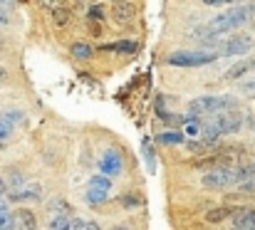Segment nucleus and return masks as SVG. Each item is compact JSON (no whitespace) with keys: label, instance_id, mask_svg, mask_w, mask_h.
<instances>
[{"label":"nucleus","instance_id":"f257e3e1","mask_svg":"<svg viewBox=\"0 0 255 230\" xmlns=\"http://www.w3.org/2000/svg\"><path fill=\"white\" fill-rule=\"evenodd\" d=\"M253 12H255L253 5H236V7H228V10L218 12L206 27L196 30V35L203 37V42H206V40H213V37H218V35H223V32H231V30H238L241 25H246V22L251 20Z\"/></svg>","mask_w":255,"mask_h":230},{"label":"nucleus","instance_id":"f03ea898","mask_svg":"<svg viewBox=\"0 0 255 230\" xmlns=\"http://www.w3.org/2000/svg\"><path fill=\"white\" fill-rule=\"evenodd\" d=\"M226 112H236V97H198L188 104V114L186 116H218V114H226Z\"/></svg>","mask_w":255,"mask_h":230},{"label":"nucleus","instance_id":"7ed1b4c3","mask_svg":"<svg viewBox=\"0 0 255 230\" xmlns=\"http://www.w3.org/2000/svg\"><path fill=\"white\" fill-rule=\"evenodd\" d=\"M241 126H243V116L238 112H226V114H218V116H211L203 121L201 139H221L226 134L241 131Z\"/></svg>","mask_w":255,"mask_h":230},{"label":"nucleus","instance_id":"20e7f679","mask_svg":"<svg viewBox=\"0 0 255 230\" xmlns=\"http://www.w3.org/2000/svg\"><path fill=\"white\" fill-rule=\"evenodd\" d=\"M218 60V52H206V50H176L166 57L169 67H206Z\"/></svg>","mask_w":255,"mask_h":230},{"label":"nucleus","instance_id":"39448f33","mask_svg":"<svg viewBox=\"0 0 255 230\" xmlns=\"http://www.w3.org/2000/svg\"><path fill=\"white\" fill-rule=\"evenodd\" d=\"M238 183H241L238 166H218V168H211L208 173L201 176V186L208 191H223V188L238 186Z\"/></svg>","mask_w":255,"mask_h":230},{"label":"nucleus","instance_id":"423d86ee","mask_svg":"<svg viewBox=\"0 0 255 230\" xmlns=\"http://www.w3.org/2000/svg\"><path fill=\"white\" fill-rule=\"evenodd\" d=\"M251 47H253V40H251L248 35H233V37L223 40L216 52H218V57H233V55H246V52H251Z\"/></svg>","mask_w":255,"mask_h":230},{"label":"nucleus","instance_id":"0eeeda50","mask_svg":"<svg viewBox=\"0 0 255 230\" xmlns=\"http://www.w3.org/2000/svg\"><path fill=\"white\" fill-rule=\"evenodd\" d=\"M7 198L12 203H37L42 198V188H40V183L30 181V183H22L17 188H10L7 191Z\"/></svg>","mask_w":255,"mask_h":230},{"label":"nucleus","instance_id":"6e6552de","mask_svg":"<svg viewBox=\"0 0 255 230\" xmlns=\"http://www.w3.org/2000/svg\"><path fill=\"white\" fill-rule=\"evenodd\" d=\"M122 168H124V161H122V153L117 151V149H107V151L102 153V158H99V171L104 173V176H117V173H122Z\"/></svg>","mask_w":255,"mask_h":230},{"label":"nucleus","instance_id":"1a4fd4ad","mask_svg":"<svg viewBox=\"0 0 255 230\" xmlns=\"http://www.w3.org/2000/svg\"><path fill=\"white\" fill-rule=\"evenodd\" d=\"M188 151L201 153V158H203V156L223 151V144H221V139H193V141H188Z\"/></svg>","mask_w":255,"mask_h":230},{"label":"nucleus","instance_id":"9d476101","mask_svg":"<svg viewBox=\"0 0 255 230\" xmlns=\"http://www.w3.org/2000/svg\"><path fill=\"white\" fill-rule=\"evenodd\" d=\"M241 211H243V208H233V206H218V208H213V211H208V213H206V223H211V226L226 223L228 218H236Z\"/></svg>","mask_w":255,"mask_h":230},{"label":"nucleus","instance_id":"9b49d317","mask_svg":"<svg viewBox=\"0 0 255 230\" xmlns=\"http://www.w3.org/2000/svg\"><path fill=\"white\" fill-rule=\"evenodd\" d=\"M45 7L50 10V15H52L55 25L65 27V25L70 22V10H67L65 0H45Z\"/></svg>","mask_w":255,"mask_h":230},{"label":"nucleus","instance_id":"f8f14e48","mask_svg":"<svg viewBox=\"0 0 255 230\" xmlns=\"http://www.w3.org/2000/svg\"><path fill=\"white\" fill-rule=\"evenodd\" d=\"M99 50H104V52L134 55V52H139V42H136V40H117V42H109V45H99Z\"/></svg>","mask_w":255,"mask_h":230},{"label":"nucleus","instance_id":"ddd939ff","mask_svg":"<svg viewBox=\"0 0 255 230\" xmlns=\"http://www.w3.org/2000/svg\"><path fill=\"white\" fill-rule=\"evenodd\" d=\"M12 218H15V228L20 226L22 230H35L37 228V218H35V213L30 211V208H20L17 213H12Z\"/></svg>","mask_w":255,"mask_h":230},{"label":"nucleus","instance_id":"4468645a","mask_svg":"<svg viewBox=\"0 0 255 230\" xmlns=\"http://www.w3.org/2000/svg\"><path fill=\"white\" fill-rule=\"evenodd\" d=\"M231 230H255V211L243 208V211L233 218V228Z\"/></svg>","mask_w":255,"mask_h":230},{"label":"nucleus","instance_id":"2eb2a0df","mask_svg":"<svg viewBox=\"0 0 255 230\" xmlns=\"http://www.w3.org/2000/svg\"><path fill=\"white\" fill-rule=\"evenodd\" d=\"M112 15H114V20L119 25H129L134 20V5L131 2H117L114 10H112Z\"/></svg>","mask_w":255,"mask_h":230},{"label":"nucleus","instance_id":"dca6fc26","mask_svg":"<svg viewBox=\"0 0 255 230\" xmlns=\"http://www.w3.org/2000/svg\"><path fill=\"white\" fill-rule=\"evenodd\" d=\"M141 156H144V163H146V171L149 173H156V153H154V144L151 139H141Z\"/></svg>","mask_w":255,"mask_h":230},{"label":"nucleus","instance_id":"f3484780","mask_svg":"<svg viewBox=\"0 0 255 230\" xmlns=\"http://www.w3.org/2000/svg\"><path fill=\"white\" fill-rule=\"evenodd\" d=\"M255 70V57L253 60H241L238 65H233L228 72H226V79H238V77H243L246 72H251Z\"/></svg>","mask_w":255,"mask_h":230},{"label":"nucleus","instance_id":"a211bd4d","mask_svg":"<svg viewBox=\"0 0 255 230\" xmlns=\"http://www.w3.org/2000/svg\"><path fill=\"white\" fill-rule=\"evenodd\" d=\"M87 188H94V191H107V193H109V188H112V178H109V176H104V173H97V176H92V178H89Z\"/></svg>","mask_w":255,"mask_h":230},{"label":"nucleus","instance_id":"6ab92c4d","mask_svg":"<svg viewBox=\"0 0 255 230\" xmlns=\"http://www.w3.org/2000/svg\"><path fill=\"white\" fill-rule=\"evenodd\" d=\"M156 144H161V146H178V144H183V134H181V131L159 134V136H156Z\"/></svg>","mask_w":255,"mask_h":230},{"label":"nucleus","instance_id":"aec40b11","mask_svg":"<svg viewBox=\"0 0 255 230\" xmlns=\"http://www.w3.org/2000/svg\"><path fill=\"white\" fill-rule=\"evenodd\" d=\"M85 198H87V203H89L92 208H97V206H102V203H107V198H109V193H107V191H94V188H87Z\"/></svg>","mask_w":255,"mask_h":230},{"label":"nucleus","instance_id":"412c9836","mask_svg":"<svg viewBox=\"0 0 255 230\" xmlns=\"http://www.w3.org/2000/svg\"><path fill=\"white\" fill-rule=\"evenodd\" d=\"M47 211L52 213V218H57V216H70V206H67L65 198H55V201L47 206Z\"/></svg>","mask_w":255,"mask_h":230},{"label":"nucleus","instance_id":"4be33fe9","mask_svg":"<svg viewBox=\"0 0 255 230\" xmlns=\"http://www.w3.org/2000/svg\"><path fill=\"white\" fill-rule=\"evenodd\" d=\"M72 55L77 57V60H89L92 57V45H87V42H72Z\"/></svg>","mask_w":255,"mask_h":230},{"label":"nucleus","instance_id":"5701e85b","mask_svg":"<svg viewBox=\"0 0 255 230\" xmlns=\"http://www.w3.org/2000/svg\"><path fill=\"white\" fill-rule=\"evenodd\" d=\"M47 228L50 230H72V218H70V216H57V218H52V221L47 223Z\"/></svg>","mask_w":255,"mask_h":230},{"label":"nucleus","instance_id":"b1692460","mask_svg":"<svg viewBox=\"0 0 255 230\" xmlns=\"http://www.w3.org/2000/svg\"><path fill=\"white\" fill-rule=\"evenodd\" d=\"M238 178H241V183H246V181L255 178V161L253 163H243V166H238ZM241 183H238V186H241Z\"/></svg>","mask_w":255,"mask_h":230},{"label":"nucleus","instance_id":"393cba45","mask_svg":"<svg viewBox=\"0 0 255 230\" xmlns=\"http://www.w3.org/2000/svg\"><path fill=\"white\" fill-rule=\"evenodd\" d=\"M15 131V124L10 121V119H5L2 114H0V141H5V139H10V134Z\"/></svg>","mask_w":255,"mask_h":230},{"label":"nucleus","instance_id":"a878e982","mask_svg":"<svg viewBox=\"0 0 255 230\" xmlns=\"http://www.w3.org/2000/svg\"><path fill=\"white\" fill-rule=\"evenodd\" d=\"M2 116H5V119H10L12 124L25 121V112H20V109H5V112H2Z\"/></svg>","mask_w":255,"mask_h":230},{"label":"nucleus","instance_id":"bb28decb","mask_svg":"<svg viewBox=\"0 0 255 230\" xmlns=\"http://www.w3.org/2000/svg\"><path fill=\"white\" fill-rule=\"evenodd\" d=\"M119 203L124 206V208H139V198L136 196H119Z\"/></svg>","mask_w":255,"mask_h":230},{"label":"nucleus","instance_id":"cd10ccee","mask_svg":"<svg viewBox=\"0 0 255 230\" xmlns=\"http://www.w3.org/2000/svg\"><path fill=\"white\" fill-rule=\"evenodd\" d=\"M87 15L92 17V20H104V10H102V5H89V10H87Z\"/></svg>","mask_w":255,"mask_h":230},{"label":"nucleus","instance_id":"c85d7f7f","mask_svg":"<svg viewBox=\"0 0 255 230\" xmlns=\"http://www.w3.org/2000/svg\"><path fill=\"white\" fill-rule=\"evenodd\" d=\"M241 94H255V77L241 82Z\"/></svg>","mask_w":255,"mask_h":230},{"label":"nucleus","instance_id":"c756f323","mask_svg":"<svg viewBox=\"0 0 255 230\" xmlns=\"http://www.w3.org/2000/svg\"><path fill=\"white\" fill-rule=\"evenodd\" d=\"M243 193H255V178H251V181H246V183H241L238 186Z\"/></svg>","mask_w":255,"mask_h":230},{"label":"nucleus","instance_id":"7c9ffc66","mask_svg":"<svg viewBox=\"0 0 255 230\" xmlns=\"http://www.w3.org/2000/svg\"><path fill=\"white\" fill-rule=\"evenodd\" d=\"M203 5H228V2H241V0H201Z\"/></svg>","mask_w":255,"mask_h":230},{"label":"nucleus","instance_id":"2f4dec72","mask_svg":"<svg viewBox=\"0 0 255 230\" xmlns=\"http://www.w3.org/2000/svg\"><path fill=\"white\" fill-rule=\"evenodd\" d=\"M10 7H15V0H0V10H10Z\"/></svg>","mask_w":255,"mask_h":230},{"label":"nucleus","instance_id":"473e14b6","mask_svg":"<svg viewBox=\"0 0 255 230\" xmlns=\"http://www.w3.org/2000/svg\"><path fill=\"white\" fill-rule=\"evenodd\" d=\"M7 22H10L7 12H5V10H0V25H7Z\"/></svg>","mask_w":255,"mask_h":230},{"label":"nucleus","instance_id":"72a5a7b5","mask_svg":"<svg viewBox=\"0 0 255 230\" xmlns=\"http://www.w3.org/2000/svg\"><path fill=\"white\" fill-rule=\"evenodd\" d=\"M0 213H10V211H7V203H5L2 196H0Z\"/></svg>","mask_w":255,"mask_h":230},{"label":"nucleus","instance_id":"f704fd0d","mask_svg":"<svg viewBox=\"0 0 255 230\" xmlns=\"http://www.w3.org/2000/svg\"><path fill=\"white\" fill-rule=\"evenodd\" d=\"M5 79H7V72H5V67L0 65V82H5Z\"/></svg>","mask_w":255,"mask_h":230},{"label":"nucleus","instance_id":"c9c22d12","mask_svg":"<svg viewBox=\"0 0 255 230\" xmlns=\"http://www.w3.org/2000/svg\"><path fill=\"white\" fill-rule=\"evenodd\" d=\"M112 230H131V228H129V226H114Z\"/></svg>","mask_w":255,"mask_h":230},{"label":"nucleus","instance_id":"e433bc0d","mask_svg":"<svg viewBox=\"0 0 255 230\" xmlns=\"http://www.w3.org/2000/svg\"><path fill=\"white\" fill-rule=\"evenodd\" d=\"M251 126H253V129H255V116H253V119H251Z\"/></svg>","mask_w":255,"mask_h":230},{"label":"nucleus","instance_id":"4c0bfd02","mask_svg":"<svg viewBox=\"0 0 255 230\" xmlns=\"http://www.w3.org/2000/svg\"><path fill=\"white\" fill-rule=\"evenodd\" d=\"M80 2H82V0H80Z\"/></svg>","mask_w":255,"mask_h":230}]
</instances>
